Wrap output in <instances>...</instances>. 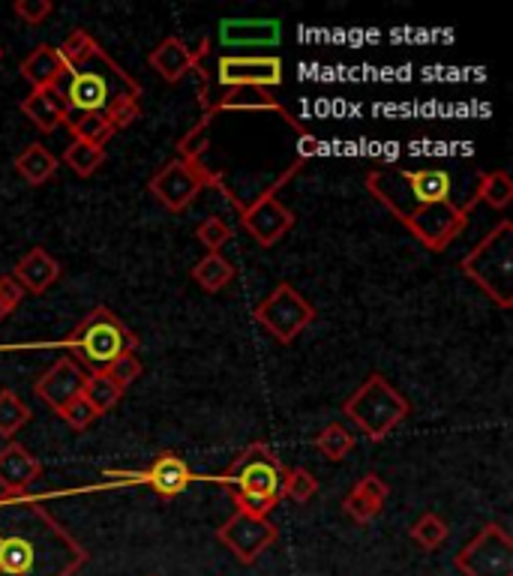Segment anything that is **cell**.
<instances>
[{
    "label": "cell",
    "instance_id": "cell-1",
    "mask_svg": "<svg viewBox=\"0 0 513 576\" xmlns=\"http://www.w3.org/2000/svg\"><path fill=\"white\" fill-rule=\"evenodd\" d=\"M363 184L378 204L397 216L418 237L420 247L442 252L466 232L475 199L454 201V177L444 168H403L382 165L366 172Z\"/></svg>",
    "mask_w": 513,
    "mask_h": 576
},
{
    "label": "cell",
    "instance_id": "cell-2",
    "mask_svg": "<svg viewBox=\"0 0 513 576\" xmlns=\"http://www.w3.org/2000/svg\"><path fill=\"white\" fill-rule=\"evenodd\" d=\"M91 553L39 498H0V576H75Z\"/></svg>",
    "mask_w": 513,
    "mask_h": 576
},
{
    "label": "cell",
    "instance_id": "cell-3",
    "mask_svg": "<svg viewBox=\"0 0 513 576\" xmlns=\"http://www.w3.org/2000/svg\"><path fill=\"white\" fill-rule=\"evenodd\" d=\"M67 115H108L120 103H139L141 84L100 43L82 60L70 63L51 84Z\"/></svg>",
    "mask_w": 513,
    "mask_h": 576
},
{
    "label": "cell",
    "instance_id": "cell-4",
    "mask_svg": "<svg viewBox=\"0 0 513 576\" xmlns=\"http://www.w3.org/2000/svg\"><path fill=\"white\" fill-rule=\"evenodd\" d=\"M24 349H67L72 361L82 366L88 376H94V373H105L120 354L136 352L139 337L108 306H96L63 340L34 342V345H0V352H24Z\"/></svg>",
    "mask_w": 513,
    "mask_h": 576
},
{
    "label": "cell",
    "instance_id": "cell-5",
    "mask_svg": "<svg viewBox=\"0 0 513 576\" xmlns=\"http://www.w3.org/2000/svg\"><path fill=\"white\" fill-rule=\"evenodd\" d=\"M459 271L466 273L480 292L499 309L513 306V223L502 220L463 256Z\"/></svg>",
    "mask_w": 513,
    "mask_h": 576
},
{
    "label": "cell",
    "instance_id": "cell-6",
    "mask_svg": "<svg viewBox=\"0 0 513 576\" xmlns=\"http://www.w3.org/2000/svg\"><path fill=\"white\" fill-rule=\"evenodd\" d=\"M342 412L370 442H385L409 418L411 405L382 373H373L346 400Z\"/></svg>",
    "mask_w": 513,
    "mask_h": 576
},
{
    "label": "cell",
    "instance_id": "cell-7",
    "mask_svg": "<svg viewBox=\"0 0 513 576\" xmlns=\"http://www.w3.org/2000/svg\"><path fill=\"white\" fill-rule=\"evenodd\" d=\"M301 165H304V160H298V163L289 165L285 175H282L280 180H273V187L265 189V192H261L258 199L249 201V204H244V201L237 199L232 189H225V184L220 187L222 196L234 204V211H237V220L244 225V232L256 240L258 247L268 249L273 247V244H280L282 237L294 228V213L277 199V189H280L282 184H289L292 175L301 172Z\"/></svg>",
    "mask_w": 513,
    "mask_h": 576
},
{
    "label": "cell",
    "instance_id": "cell-8",
    "mask_svg": "<svg viewBox=\"0 0 513 576\" xmlns=\"http://www.w3.org/2000/svg\"><path fill=\"white\" fill-rule=\"evenodd\" d=\"M220 187L222 177L213 168H208L205 163H187V160H177V156L148 180L153 199L172 213L187 211L189 204L199 199V192Z\"/></svg>",
    "mask_w": 513,
    "mask_h": 576
},
{
    "label": "cell",
    "instance_id": "cell-9",
    "mask_svg": "<svg viewBox=\"0 0 513 576\" xmlns=\"http://www.w3.org/2000/svg\"><path fill=\"white\" fill-rule=\"evenodd\" d=\"M253 318L280 345H289L313 325L315 309L292 283H277L273 292H268L258 301L256 309H253Z\"/></svg>",
    "mask_w": 513,
    "mask_h": 576
},
{
    "label": "cell",
    "instance_id": "cell-10",
    "mask_svg": "<svg viewBox=\"0 0 513 576\" xmlns=\"http://www.w3.org/2000/svg\"><path fill=\"white\" fill-rule=\"evenodd\" d=\"M282 474H285V466H282L280 457H277V450H273L268 442H253V445L246 447L244 454L225 469V474L208 478V481L225 483V486L241 490V493H258L270 495V498H280Z\"/></svg>",
    "mask_w": 513,
    "mask_h": 576
},
{
    "label": "cell",
    "instance_id": "cell-11",
    "mask_svg": "<svg viewBox=\"0 0 513 576\" xmlns=\"http://www.w3.org/2000/svg\"><path fill=\"white\" fill-rule=\"evenodd\" d=\"M454 567L463 576H513V538L499 522H487L454 555Z\"/></svg>",
    "mask_w": 513,
    "mask_h": 576
},
{
    "label": "cell",
    "instance_id": "cell-12",
    "mask_svg": "<svg viewBox=\"0 0 513 576\" xmlns=\"http://www.w3.org/2000/svg\"><path fill=\"white\" fill-rule=\"evenodd\" d=\"M285 79V67L277 55H222L217 60V82L225 91L258 87L273 91Z\"/></svg>",
    "mask_w": 513,
    "mask_h": 576
},
{
    "label": "cell",
    "instance_id": "cell-13",
    "mask_svg": "<svg viewBox=\"0 0 513 576\" xmlns=\"http://www.w3.org/2000/svg\"><path fill=\"white\" fill-rule=\"evenodd\" d=\"M217 541L241 562V565H256L261 553L277 543V526L270 519L249 517L234 510L232 517L217 529Z\"/></svg>",
    "mask_w": 513,
    "mask_h": 576
},
{
    "label": "cell",
    "instance_id": "cell-14",
    "mask_svg": "<svg viewBox=\"0 0 513 576\" xmlns=\"http://www.w3.org/2000/svg\"><path fill=\"white\" fill-rule=\"evenodd\" d=\"M105 478H120L127 483H148L160 498H177L196 483V474L187 459L177 457L175 450H163L144 471H108Z\"/></svg>",
    "mask_w": 513,
    "mask_h": 576
},
{
    "label": "cell",
    "instance_id": "cell-15",
    "mask_svg": "<svg viewBox=\"0 0 513 576\" xmlns=\"http://www.w3.org/2000/svg\"><path fill=\"white\" fill-rule=\"evenodd\" d=\"M210 39H201L199 48H189L184 39L177 36H165L156 46L148 51V63L151 70L168 84H177L184 75L196 72L201 67V60L208 58Z\"/></svg>",
    "mask_w": 513,
    "mask_h": 576
},
{
    "label": "cell",
    "instance_id": "cell-16",
    "mask_svg": "<svg viewBox=\"0 0 513 576\" xmlns=\"http://www.w3.org/2000/svg\"><path fill=\"white\" fill-rule=\"evenodd\" d=\"M282 39V24L277 19H222L220 46L225 55H244L256 48H277Z\"/></svg>",
    "mask_w": 513,
    "mask_h": 576
},
{
    "label": "cell",
    "instance_id": "cell-17",
    "mask_svg": "<svg viewBox=\"0 0 513 576\" xmlns=\"http://www.w3.org/2000/svg\"><path fill=\"white\" fill-rule=\"evenodd\" d=\"M84 385H88V373H84L82 366L75 364L72 357H60L58 364H51L43 376L36 378L34 390L36 397L58 414L67 402L82 397Z\"/></svg>",
    "mask_w": 513,
    "mask_h": 576
},
{
    "label": "cell",
    "instance_id": "cell-18",
    "mask_svg": "<svg viewBox=\"0 0 513 576\" xmlns=\"http://www.w3.org/2000/svg\"><path fill=\"white\" fill-rule=\"evenodd\" d=\"M43 474V462L19 442L0 447V493L7 498L27 495L31 483Z\"/></svg>",
    "mask_w": 513,
    "mask_h": 576
},
{
    "label": "cell",
    "instance_id": "cell-19",
    "mask_svg": "<svg viewBox=\"0 0 513 576\" xmlns=\"http://www.w3.org/2000/svg\"><path fill=\"white\" fill-rule=\"evenodd\" d=\"M60 273V261L43 247H34L24 252L19 265L12 268V280L22 285L24 294H46L51 285L58 283Z\"/></svg>",
    "mask_w": 513,
    "mask_h": 576
},
{
    "label": "cell",
    "instance_id": "cell-20",
    "mask_svg": "<svg viewBox=\"0 0 513 576\" xmlns=\"http://www.w3.org/2000/svg\"><path fill=\"white\" fill-rule=\"evenodd\" d=\"M387 495H390V490H387V483L382 481L378 474H363V478L354 481L349 495L342 498V514H346L351 522L366 526V522H373V519L382 514Z\"/></svg>",
    "mask_w": 513,
    "mask_h": 576
},
{
    "label": "cell",
    "instance_id": "cell-21",
    "mask_svg": "<svg viewBox=\"0 0 513 576\" xmlns=\"http://www.w3.org/2000/svg\"><path fill=\"white\" fill-rule=\"evenodd\" d=\"M220 111H273V115H280L289 127H292L298 136H304L310 132L306 127H301L298 120L285 111V108L277 103V96L273 91H258V87H237V91H225V94L210 106V115H220Z\"/></svg>",
    "mask_w": 513,
    "mask_h": 576
},
{
    "label": "cell",
    "instance_id": "cell-22",
    "mask_svg": "<svg viewBox=\"0 0 513 576\" xmlns=\"http://www.w3.org/2000/svg\"><path fill=\"white\" fill-rule=\"evenodd\" d=\"M19 108H22L24 118L31 120L39 132H58L60 127H67V120H70L67 108H63V103L55 96L51 87H36V91H31V94L24 96Z\"/></svg>",
    "mask_w": 513,
    "mask_h": 576
},
{
    "label": "cell",
    "instance_id": "cell-23",
    "mask_svg": "<svg viewBox=\"0 0 513 576\" xmlns=\"http://www.w3.org/2000/svg\"><path fill=\"white\" fill-rule=\"evenodd\" d=\"M63 70H67V67H63V60H60L58 46H48V43H39V46L22 60V67H19L22 79L31 84L34 91L36 87H51V84L63 75Z\"/></svg>",
    "mask_w": 513,
    "mask_h": 576
},
{
    "label": "cell",
    "instance_id": "cell-24",
    "mask_svg": "<svg viewBox=\"0 0 513 576\" xmlns=\"http://www.w3.org/2000/svg\"><path fill=\"white\" fill-rule=\"evenodd\" d=\"M12 165H15V172L24 184H31V187H43L58 175V156L48 151L46 144H27Z\"/></svg>",
    "mask_w": 513,
    "mask_h": 576
},
{
    "label": "cell",
    "instance_id": "cell-25",
    "mask_svg": "<svg viewBox=\"0 0 513 576\" xmlns=\"http://www.w3.org/2000/svg\"><path fill=\"white\" fill-rule=\"evenodd\" d=\"M189 277H193V283L199 285L201 292L217 294L234 283L237 268H234V261L225 259L222 252H208L205 259H199L196 265H193Z\"/></svg>",
    "mask_w": 513,
    "mask_h": 576
},
{
    "label": "cell",
    "instance_id": "cell-26",
    "mask_svg": "<svg viewBox=\"0 0 513 576\" xmlns=\"http://www.w3.org/2000/svg\"><path fill=\"white\" fill-rule=\"evenodd\" d=\"M475 204L483 201V204H490L492 211H504L508 204L513 201V180L508 172L502 168H492V172H480L478 177V189H475Z\"/></svg>",
    "mask_w": 513,
    "mask_h": 576
},
{
    "label": "cell",
    "instance_id": "cell-27",
    "mask_svg": "<svg viewBox=\"0 0 513 576\" xmlns=\"http://www.w3.org/2000/svg\"><path fill=\"white\" fill-rule=\"evenodd\" d=\"M409 538L418 543L423 553H435L439 546H444V541L451 538V526H447V519L439 517V514H432L427 510L423 517H418L411 522Z\"/></svg>",
    "mask_w": 513,
    "mask_h": 576
},
{
    "label": "cell",
    "instance_id": "cell-28",
    "mask_svg": "<svg viewBox=\"0 0 513 576\" xmlns=\"http://www.w3.org/2000/svg\"><path fill=\"white\" fill-rule=\"evenodd\" d=\"M63 165L72 168V175L94 177L105 165V148L91 142H75V139H72L70 148L63 151Z\"/></svg>",
    "mask_w": 513,
    "mask_h": 576
},
{
    "label": "cell",
    "instance_id": "cell-29",
    "mask_svg": "<svg viewBox=\"0 0 513 576\" xmlns=\"http://www.w3.org/2000/svg\"><path fill=\"white\" fill-rule=\"evenodd\" d=\"M82 397L88 400V405L94 409L96 418H100V414H108L117 402L124 400V390L117 388L115 381L105 376V373H94V376H88Z\"/></svg>",
    "mask_w": 513,
    "mask_h": 576
},
{
    "label": "cell",
    "instance_id": "cell-30",
    "mask_svg": "<svg viewBox=\"0 0 513 576\" xmlns=\"http://www.w3.org/2000/svg\"><path fill=\"white\" fill-rule=\"evenodd\" d=\"M315 447L322 450V457L330 462H342L354 450V433L346 424H327L322 433L315 435Z\"/></svg>",
    "mask_w": 513,
    "mask_h": 576
},
{
    "label": "cell",
    "instance_id": "cell-31",
    "mask_svg": "<svg viewBox=\"0 0 513 576\" xmlns=\"http://www.w3.org/2000/svg\"><path fill=\"white\" fill-rule=\"evenodd\" d=\"M24 424H31V409L15 390H0V438L12 442V435L19 433Z\"/></svg>",
    "mask_w": 513,
    "mask_h": 576
},
{
    "label": "cell",
    "instance_id": "cell-32",
    "mask_svg": "<svg viewBox=\"0 0 513 576\" xmlns=\"http://www.w3.org/2000/svg\"><path fill=\"white\" fill-rule=\"evenodd\" d=\"M67 130L72 132V139L75 142H91L105 148L108 139L115 136V127L108 124L105 115H79V118L67 120Z\"/></svg>",
    "mask_w": 513,
    "mask_h": 576
},
{
    "label": "cell",
    "instance_id": "cell-33",
    "mask_svg": "<svg viewBox=\"0 0 513 576\" xmlns=\"http://www.w3.org/2000/svg\"><path fill=\"white\" fill-rule=\"evenodd\" d=\"M318 493V481H315V474L304 466H298V469H285L282 474V490L280 498H289L294 505H310Z\"/></svg>",
    "mask_w": 513,
    "mask_h": 576
},
{
    "label": "cell",
    "instance_id": "cell-34",
    "mask_svg": "<svg viewBox=\"0 0 513 576\" xmlns=\"http://www.w3.org/2000/svg\"><path fill=\"white\" fill-rule=\"evenodd\" d=\"M213 118H217V115L205 111L199 124H196V127H193L189 132H184V139L177 142V160H187V163H201V153L210 148V130H213Z\"/></svg>",
    "mask_w": 513,
    "mask_h": 576
},
{
    "label": "cell",
    "instance_id": "cell-35",
    "mask_svg": "<svg viewBox=\"0 0 513 576\" xmlns=\"http://www.w3.org/2000/svg\"><path fill=\"white\" fill-rule=\"evenodd\" d=\"M196 237L208 247V252H222V249L232 244L234 232L232 225L225 223L222 216H208V220L199 223V228H196Z\"/></svg>",
    "mask_w": 513,
    "mask_h": 576
},
{
    "label": "cell",
    "instance_id": "cell-36",
    "mask_svg": "<svg viewBox=\"0 0 513 576\" xmlns=\"http://www.w3.org/2000/svg\"><path fill=\"white\" fill-rule=\"evenodd\" d=\"M141 373H144V364H141V357L136 352L120 354L115 364L105 369V376L112 378L120 390H129V385H136Z\"/></svg>",
    "mask_w": 513,
    "mask_h": 576
},
{
    "label": "cell",
    "instance_id": "cell-37",
    "mask_svg": "<svg viewBox=\"0 0 513 576\" xmlns=\"http://www.w3.org/2000/svg\"><path fill=\"white\" fill-rule=\"evenodd\" d=\"M232 502L237 505L241 514H249V517L268 519L273 514V507L280 505V498H270V495H258V493H241V490H232Z\"/></svg>",
    "mask_w": 513,
    "mask_h": 576
},
{
    "label": "cell",
    "instance_id": "cell-38",
    "mask_svg": "<svg viewBox=\"0 0 513 576\" xmlns=\"http://www.w3.org/2000/svg\"><path fill=\"white\" fill-rule=\"evenodd\" d=\"M94 46H96L94 36L88 34V31H82V27H75V31H70L67 39L58 46V55L60 60H63V67H70L75 60H82Z\"/></svg>",
    "mask_w": 513,
    "mask_h": 576
},
{
    "label": "cell",
    "instance_id": "cell-39",
    "mask_svg": "<svg viewBox=\"0 0 513 576\" xmlns=\"http://www.w3.org/2000/svg\"><path fill=\"white\" fill-rule=\"evenodd\" d=\"M58 414L63 418V421H67V426H72V430H75V433H84V430H88V426L96 421V412L91 409V405H88V400H84V397H75L72 402H67V405H63Z\"/></svg>",
    "mask_w": 513,
    "mask_h": 576
},
{
    "label": "cell",
    "instance_id": "cell-40",
    "mask_svg": "<svg viewBox=\"0 0 513 576\" xmlns=\"http://www.w3.org/2000/svg\"><path fill=\"white\" fill-rule=\"evenodd\" d=\"M12 12H15L24 24L39 27V24L46 22L48 15L55 12V3H51V0H15V3H12Z\"/></svg>",
    "mask_w": 513,
    "mask_h": 576
},
{
    "label": "cell",
    "instance_id": "cell-41",
    "mask_svg": "<svg viewBox=\"0 0 513 576\" xmlns=\"http://www.w3.org/2000/svg\"><path fill=\"white\" fill-rule=\"evenodd\" d=\"M24 301V289L15 280L12 273H0V325L10 318V313L19 309V304Z\"/></svg>",
    "mask_w": 513,
    "mask_h": 576
},
{
    "label": "cell",
    "instance_id": "cell-42",
    "mask_svg": "<svg viewBox=\"0 0 513 576\" xmlns=\"http://www.w3.org/2000/svg\"><path fill=\"white\" fill-rule=\"evenodd\" d=\"M105 118H108V124L115 127V132L117 130H127V127H132V124H136V120L141 118V106H139V103H120V106L112 108V111H108Z\"/></svg>",
    "mask_w": 513,
    "mask_h": 576
},
{
    "label": "cell",
    "instance_id": "cell-43",
    "mask_svg": "<svg viewBox=\"0 0 513 576\" xmlns=\"http://www.w3.org/2000/svg\"><path fill=\"white\" fill-rule=\"evenodd\" d=\"M318 148H322V142H318V139H315L313 132H304V136H301V148H298V160H310V156H313V153H318Z\"/></svg>",
    "mask_w": 513,
    "mask_h": 576
},
{
    "label": "cell",
    "instance_id": "cell-44",
    "mask_svg": "<svg viewBox=\"0 0 513 576\" xmlns=\"http://www.w3.org/2000/svg\"><path fill=\"white\" fill-rule=\"evenodd\" d=\"M0 58H3V48H0Z\"/></svg>",
    "mask_w": 513,
    "mask_h": 576
}]
</instances>
